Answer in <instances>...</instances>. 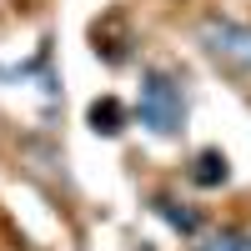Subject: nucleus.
<instances>
[{
  "label": "nucleus",
  "mask_w": 251,
  "mask_h": 251,
  "mask_svg": "<svg viewBox=\"0 0 251 251\" xmlns=\"http://www.w3.org/2000/svg\"><path fill=\"white\" fill-rule=\"evenodd\" d=\"M191 186H201V191H216V186L231 181V161H226V151H216V146H206V151L191 156Z\"/></svg>",
  "instance_id": "nucleus-4"
},
{
  "label": "nucleus",
  "mask_w": 251,
  "mask_h": 251,
  "mask_svg": "<svg viewBox=\"0 0 251 251\" xmlns=\"http://www.w3.org/2000/svg\"><path fill=\"white\" fill-rule=\"evenodd\" d=\"M201 251H246V236H236V231H216V236L201 241Z\"/></svg>",
  "instance_id": "nucleus-7"
},
{
  "label": "nucleus",
  "mask_w": 251,
  "mask_h": 251,
  "mask_svg": "<svg viewBox=\"0 0 251 251\" xmlns=\"http://www.w3.org/2000/svg\"><path fill=\"white\" fill-rule=\"evenodd\" d=\"M91 40H96V55L106 60V66H121V60L131 55V30H126V20H121L116 10L91 25Z\"/></svg>",
  "instance_id": "nucleus-3"
},
{
  "label": "nucleus",
  "mask_w": 251,
  "mask_h": 251,
  "mask_svg": "<svg viewBox=\"0 0 251 251\" xmlns=\"http://www.w3.org/2000/svg\"><path fill=\"white\" fill-rule=\"evenodd\" d=\"M126 121H131V116H126L121 96H96L91 106H86V126H91L96 136H121V131H126Z\"/></svg>",
  "instance_id": "nucleus-5"
},
{
  "label": "nucleus",
  "mask_w": 251,
  "mask_h": 251,
  "mask_svg": "<svg viewBox=\"0 0 251 251\" xmlns=\"http://www.w3.org/2000/svg\"><path fill=\"white\" fill-rule=\"evenodd\" d=\"M246 251H251V236H246Z\"/></svg>",
  "instance_id": "nucleus-8"
},
{
  "label": "nucleus",
  "mask_w": 251,
  "mask_h": 251,
  "mask_svg": "<svg viewBox=\"0 0 251 251\" xmlns=\"http://www.w3.org/2000/svg\"><path fill=\"white\" fill-rule=\"evenodd\" d=\"M151 211L166 221V226H171V231H181V236H196L201 231V211H196V206H186V201H176V196H151Z\"/></svg>",
  "instance_id": "nucleus-6"
},
{
  "label": "nucleus",
  "mask_w": 251,
  "mask_h": 251,
  "mask_svg": "<svg viewBox=\"0 0 251 251\" xmlns=\"http://www.w3.org/2000/svg\"><path fill=\"white\" fill-rule=\"evenodd\" d=\"M196 46L206 50V60H216L221 71L251 80V25H246V20H231V15H201Z\"/></svg>",
  "instance_id": "nucleus-2"
},
{
  "label": "nucleus",
  "mask_w": 251,
  "mask_h": 251,
  "mask_svg": "<svg viewBox=\"0 0 251 251\" xmlns=\"http://www.w3.org/2000/svg\"><path fill=\"white\" fill-rule=\"evenodd\" d=\"M136 121H141L151 136H161V141H171V136L186 131V86H181L176 71H166V66H146V71H141Z\"/></svg>",
  "instance_id": "nucleus-1"
}]
</instances>
